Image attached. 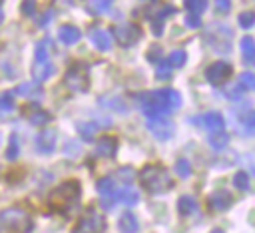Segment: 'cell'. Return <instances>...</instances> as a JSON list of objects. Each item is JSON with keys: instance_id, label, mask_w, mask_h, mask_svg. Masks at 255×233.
Here are the masks:
<instances>
[{"instance_id": "1", "label": "cell", "mask_w": 255, "mask_h": 233, "mask_svg": "<svg viewBox=\"0 0 255 233\" xmlns=\"http://www.w3.org/2000/svg\"><path fill=\"white\" fill-rule=\"evenodd\" d=\"M181 106V94L171 88L153 90L141 96V112L147 117H165L169 112Z\"/></svg>"}, {"instance_id": "2", "label": "cell", "mask_w": 255, "mask_h": 233, "mask_svg": "<svg viewBox=\"0 0 255 233\" xmlns=\"http://www.w3.org/2000/svg\"><path fill=\"white\" fill-rule=\"evenodd\" d=\"M139 181H141L143 189L149 193H163V191H169L173 187L171 175L165 171V167L155 165V163H149L141 169Z\"/></svg>"}, {"instance_id": "3", "label": "cell", "mask_w": 255, "mask_h": 233, "mask_svg": "<svg viewBox=\"0 0 255 233\" xmlns=\"http://www.w3.org/2000/svg\"><path fill=\"white\" fill-rule=\"evenodd\" d=\"M80 199V183L76 179H68L64 183H60L52 193H50V205L52 209L60 211V213H68L72 207H76Z\"/></svg>"}, {"instance_id": "4", "label": "cell", "mask_w": 255, "mask_h": 233, "mask_svg": "<svg viewBox=\"0 0 255 233\" xmlns=\"http://www.w3.org/2000/svg\"><path fill=\"white\" fill-rule=\"evenodd\" d=\"M54 74V64L50 58V40H42L36 44L34 50V62H32V76L34 82H46Z\"/></svg>"}, {"instance_id": "5", "label": "cell", "mask_w": 255, "mask_h": 233, "mask_svg": "<svg viewBox=\"0 0 255 233\" xmlns=\"http://www.w3.org/2000/svg\"><path fill=\"white\" fill-rule=\"evenodd\" d=\"M231 38H233V30L227 24H219L213 22L211 26H207L205 32V40L209 44V48L217 54H229L231 52Z\"/></svg>"}, {"instance_id": "6", "label": "cell", "mask_w": 255, "mask_h": 233, "mask_svg": "<svg viewBox=\"0 0 255 233\" xmlns=\"http://www.w3.org/2000/svg\"><path fill=\"white\" fill-rule=\"evenodd\" d=\"M0 225H4L10 231L28 233L32 229V217L20 207H8L0 211Z\"/></svg>"}, {"instance_id": "7", "label": "cell", "mask_w": 255, "mask_h": 233, "mask_svg": "<svg viewBox=\"0 0 255 233\" xmlns=\"http://www.w3.org/2000/svg\"><path fill=\"white\" fill-rule=\"evenodd\" d=\"M64 84L72 92H88L90 88V72L84 62H74L66 74H64Z\"/></svg>"}, {"instance_id": "8", "label": "cell", "mask_w": 255, "mask_h": 233, "mask_svg": "<svg viewBox=\"0 0 255 233\" xmlns=\"http://www.w3.org/2000/svg\"><path fill=\"white\" fill-rule=\"evenodd\" d=\"M173 12H175L173 6L161 4V2H155L151 8H147L145 16L151 20V32H153V36H161V32H163V20L167 16H171Z\"/></svg>"}, {"instance_id": "9", "label": "cell", "mask_w": 255, "mask_h": 233, "mask_svg": "<svg viewBox=\"0 0 255 233\" xmlns=\"http://www.w3.org/2000/svg\"><path fill=\"white\" fill-rule=\"evenodd\" d=\"M147 129L157 137V139H169L175 133V125L173 121L165 116V117H147Z\"/></svg>"}, {"instance_id": "10", "label": "cell", "mask_w": 255, "mask_h": 233, "mask_svg": "<svg viewBox=\"0 0 255 233\" xmlns=\"http://www.w3.org/2000/svg\"><path fill=\"white\" fill-rule=\"evenodd\" d=\"M114 38L122 46H133L141 38V28L135 24H120L114 28Z\"/></svg>"}, {"instance_id": "11", "label": "cell", "mask_w": 255, "mask_h": 233, "mask_svg": "<svg viewBox=\"0 0 255 233\" xmlns=\"http://www.w3.org/2000/svg\"><path fill=\"white\" fill-rule=\"evenodd\" d=\"M106 227V221L100 213H96L94 209H90L88 213L82 215V219L78 221V231L80 233H102Z\"/></svg>"}, {"instance_id": "12", "label": "cell", "mask_w": 255, "mask_h": 233, "mask_svg": "<svg viewBox=\"0 0 255 233\" xmlns=\"http://www.w3.org/2000/svg\"><path fill=\"white\" fill-rule=\"evenodd\" d=\"M229 76H231V66L225 64V62H213V64L205 70V78H207V82L213 84V86L223 84Z\"/></svg>"}, {"instance_id": "13", "label": "cell", "mask_w": 255, "mask_h": 233, "mask_svg": "<svg viewBox=\"0 0 255 233\" xmlns=\"http://www.w3.org/2000/svg\"><path fill=\"white\" fill-rule=\"evenodd\" d=\"M34 145H36V151L38 153H52L54 147H56V129H42L36 139H34Z\"/></svg>"}, {"instance_id": "14", "label": "cell", "mask_w": 255, "mask_h": 233, "mask_svg": "<svg viewBox=\"0 0 255 233\" xmlns=\"http://www.w3.org/2000/svg\"><path fill=\"white\" fill-rule=\"evenodd\" d=\"M88 36H90V42H92V46L96 50H100V52L112 50V36L106 30H102V28H90V34Z\"/></svg>"}, {"instance_id": "15", "label": "cell", "mask_w": 255, "mask_h": 233, "mask_svg": "<svg viewBox=\"0 0 255 233\" xmlns=\"http://www.w3.org/2000/svg\"><path fill=\"white\" fill-rule=\"evenodd\" d=\"M22 114L28 117V121L32 125H44V123H48L52 119V114L46 112V110H42L40 106H28V108H24Z\"/></svg>"}, {"instance_id": "16", "label": "cell", "mask_w": 255, "mask_h": 233, "mask_svg": "<svg viewBox=\"0 0 255 233\" xmlns=\"http://www.w3.org/2000/svg\"><path fill=\"white\" fill-rule=\"evenodd\" d=\"M118 149V137L116 135H102L96 141V153L102 157H114Z\"/></svg>"}, {"instance_id": "17", "label": "cell", "mask_w": 255, "mask_h": 233, "mask_svg": "<svg viewBox=\"0 0 255 233\" xmlns=\"http://www.w3.org/2000/svg\"><path fill=\"white\" fill-rule=\"evenodd\" d=\"M197 119H201L203 127H205L209 133H213V131H223V127H225V119H223V116L217 114V112H209V114H205V116H201V117H197Z\"/></svg>"}, {"instance_id": "18", "label": "cell", "mask_w": 255, "mask_h": 233, "mask_svg": "<svg viewBox=\"0 0 255 233\" xmlns=\"http://www.w3.org/2000/svg\"><path fill=\"white\" fill-rule=\"evenodd\" d=\"M16 94H20V96H24L28 100H40L44 96L42 86L38 82H24V84H20L16 88Z\"/></svg>"}, {"instance_id": "19", "label": "cell", "mask_w": 255, "mask_h": 233, "mask_svg": "<svg viewBox=\"0 0 255 233\" xmlns=\"http://www.w3.org/2000/svg\"><path fill=\"white\" fill-rule=\"evenodd\" d=\"M80 36H82V32H80L76 26H72V24H64V26L58 30V38H60V42L66 44V46L76 44V42L80 40Z\"/></svg>"}, {"instance_id": "20", "label": "cell", "mask_w": 255, "mask_h": 233, "mask_svg": "<svg viewBox=\"0 0 255 233\" xmlns=\"http://www.w3.org/2000/svg\"><path fill=\"white\" fill-rule=\"evenodd\" d=\"M229 205H231V195L227 191H215V193H211V197H209V207L211 209L223 211Z\"/></svg>"}, {"instance_id": "21", "label": "cell", "mask_w": 255, "mask_h": 233, "mask_svg": "<svg viewBox=\"0 0 255 233\" xmlns=\"http://www.w3.org/2000/svg\"><path fill=\"white\" fill-rule=\"evenodd\" d=\"M241 54H243V62L249 66H255V40L251 36L241 38Z\"/></svg>"}, {"instance_id": "22", "label": "cell", "mask_w": 255, "mask_h": 233, "mask_svg": "<svg viewBox=\"0 0 255 233\" xmlns=\"http://www.w3.org/2000/svg\"><path fill=\"white\" fill-rule=\"evenodd\" d=\"M76 129H78V133H80V137H82V139L92 141V139L96 137V133H98L100 125H98L96 121H78V123H76Z\"/></svg>"}, {"instance_id": "23", "label": "cell", "mask_w": 255, "mask_h": 233, "mask_svg": "<svg viewBox=\"0 0 255 233\" xmlns=\"http://www.w3.org/2000/svg\"><path fill=\"white\" fill-rule=\"evenodd\" d=\"M137 219H135V215L133 213H124L122 217H120V229H122V233H135L137 231Z\"/></svg>"}, {"instance_id": "24", "label": "cell", "mask_w": 255, "mask_h": 233, "mask_svg": "<svg viewBox=\"0 0 255 233\" xmlns=\"http://www.w3.org/2000/svg\"><path fill=\"white\" fill-rule=\"evenodd\" d=\"M177 209H179L181 215H189V213H193L197 209V201L191 195H181L179 201H177Z\"/></svg>"}, {"instance_id": "25", "label": "cell", "mask_w": 255, "mask_h": 233, "mask_svg": "<svg viewBox=\"0 0 255 233\" xmlns=\"http://www.w3.org/2000/svg\"><path fill=\"white\" fill-rule=\"evenodd\" d=\"M14 94L16 92H6L0 96V116H8L14 112Z\"/></svg>"}, {"instance_id": "26", "label": "cell", "mask_w": 255, "mask_h": 233, "mask_svg": "<svg viewBox=\"0 0 255 233\" xmlns=\"http://www.w3.org/2000/svg\"><path fill=\"white\" fill-rule=\"evenodd\" d=\"M207 139H209V145L213 149H223L229 143V135L225 131H213V133H209Z\"/></svg>"}, {"instance_id": "27", "label": "cell", "mask_w": 255, "mask_h": 233, "mask_svg": "<svg viewBox=\"0 0 255 233\" xmlns=\"http://www.w3.org/2000/svg\"><path fill=\"white\" fill-rule=\"evenodd\" d=\"M112 2H114V0H90L88 6H86V10H88L90 14H104V12L110 10Z\"/></svg>"}, {"instance_id": "28", "label": "cell", "mask_w": 255, "mask_h": 233, "mask_svg": "<svg viewBox=\"0 0 255 233\" xmlns=\"http://www.w3.org/2000/svg\"><path fill=\"white\" fill-rule=\"evenodd\" d=\"M185 60H187L185 50H173V52H169V56H167L165 62H167L171 68H181V66L185 64Z\"/></svg>"}, {"instance_id": "29", "label": "cell", "mask_w": 255, "mask_h": 233, "mask_svg": "<svg viewBox=\"0 0 255 233\" xmlns=\"http://www.w3.org/2000/svg\"><path fill=\"white\" fill-rule=\"evenodd\" d=\"M183 6L189 10V14L201 16L203 10L207 8V0H183Z\"/></svg>"}, {"instance_id": "30", "label": "cell", "mask_w": 255, "mask_h": 233, "mask_svg": "<svg viewBox=\"0 0 255 233\" xmlns=\"http://www.w3.org/2000/svg\"><path fill=\"white\" fill-rule=\"evenodd\" d=\"M98 191L102 193V197H110V195H114V193H116V183H114V179H112V177H104V179H100V181H98Z\"/></svg>"}, {"instance_id": "31", "label": "cell", "mask_w": 255, "mask_h": 233, "mask_svg": "<svg viewBox=\"0 0 255 233\" xmlns=\"http://www.w3.org/2000/svg\"><path fill=\"white\" fill-rule=\"evenodd\" d=\"M237 24L245 30L253 28L255 26V10H243L239 16H237Z\"/></svg>"}, {"instance_id": "32", "label": "cell", "mask_w": 255, "mask_h": 233, "mask_svg": "<svg viewBox=\"0 0 255 233\" xmlns=\"http://www.w3.org/2000/svg\"><path fill=\"white\" fill-rule=\"evenodd\" d=\"M237 84H239L243 90H251V92H255V74H253V72H243V74L239 76Z\"/></svg>"}, {"instance_id": "33", "label": "cell", "mask_w": 255, "mask_h": 233, "mask_svg": "<svg viewBox=\"0 0 255 233\" xmlns=\"http://www.w3.org/2000/svg\"><path fill=\"white\" fill-rule=\"evenodd\" d=\"M137 199H139V195H137L133 189H124V191L118 193V201H122V203H126V205H135Z\"/></svg>"}, {"instance_id": "34", "label": "cell", "mask_w": 255, "mask_h": 233, "mask_svg": "<svg viewBox=\"0 0 255 233\" xmlns=\"http://www.w3.org/2000/svg\"><path fill=\"white\" fill-rule=\"evenodd\" d=\"M18 153H20V145H18V137H16V135H10V139H8V149H6V159H10V161H14V159L18 157Z\"/></svg>"}, {"instance_id": "35", "label": "cell", "mask_w": 255, "mask_h": 233, "mask_svg": "<svg viewBox=\"0 0 255 233\" xmlns=\"http://www.w3.org/2000/svg\"><path fill=\"white\" fill-rule=\"evenodd\" d=\"M233 183H235L237 189L247 191V189H249V175H247L245 171H237L235 177H233Z\"/></svg>"}, {"instance_id": "36", "label": "cell", "mask_w": 255, "mask_h": 233, "mask_svg": "<svg viewBox=\"0 0 255 233\" xmlns=\"http://www.w3.org/2000/svg\"><path fill=\"white\" fill-rule=\"evenodd\" d=\"M171 66L167 64V62H159V66H157V72H155V78L157 80H161V82H165V80H169L171 78Z\"/></svg>"}, {"instance_id": "37", "label": "cell", "mask_w": 255, "mask_h": 233, "mask_svg": "<svg viewBox=\"0 0 255 233\" xmlns=\"http://www.w3.org/2000/svg\"><path fill=\"white\" fill-rule=\"evenodd\" d=\"M175 173H177L179 177H187V175L191 173L189 161H187V159H177V161H175Z\"/></svg>"}, {"instance_id": "38", "label": "cell", "mask_w": 255, "mask_h": 233, "mask_svg": "<svg viewBox=\"0 0 255 233\" xmlns=\"http://www.w3.org/2000/svg\"><path fill=\"white\" fill-rule=\"evenodd\" d=\"M20 12L24 16H34V12H36V0H22Z\"/></svg>"}, {"instance_id": "39", "label": "cell", "mask_w": 255, "mask_h": 233, "mask_svg": "<svg viewBox=\"0 0 255 233\" xmlns=\"http://www.w3.org/2000/svg\"><path fill=\"white\" fill-rule=\"evenodd\" d=\"M100 102H102V104H108V102H110V106H108V108H114V110H118V112H126L124 104H122L118 98H102Z\"/></svg>"}, {"instance_id": "40", "label": "cell", "mask_w": 255, "mask_h": 233, "mask_svg": "<svg viewBox=\"0 0 255 233\" xmlns=\"http://www.w3.org/2000/svg\"><path fill=\"white\" fill-rule=\"evenodd\" d=\"M185 26L187 28H199L201 26V18L199 16H193V14H187L185 16Z\"/></svg>"}, {"instance_id": "41", "label": "cell", "mask_w": 255, "mask_h": 233, "mask_svg": "<svg viewBox=\"0 0 255 233\" xmlns=\"http://www.w3.org/2000/svg\"><path fill=\"white\" fill-rule=\"evenodd\" d=\"M241 92H243V88H241L239 84H235V86H229V88L225 90V94H227L229 98H235V100H239V98H241Z\"/></svg>"}, {"instance_id": "42", "label": "cell", "mask_w": 255, "mask_h": 233, "mask_svg": "<svg viewBox=\"0 0 255 233\" xmlns=\"http://www.w3.org/2000/svg\"><path fill=\"white\" fill-rule=\"evenodd\" d=\"M215 8L221 14H227L231 10V0H215Z\"/></svg>"}, {"instance_id": "43", "label": "cell", "mask_w": 255, "mask_h": 233, "mask_svg": "<svg viewBox=\"0 0 255 233\" xmlns=\"http://www.w3.org/2000/svg\"><path fill=\"white\" fill-rule=\"evenodd\" d=\"M243 123L247 125L249 131H255V112H249L247 116H243Z\"/></svg>"}, {"instance_id": "44", "label": "cell", "mask_w": 255, "mask_h": 233, "mask_svg": "<svg viewBox=\"0 0 255 233\" xmlns=\"http://www.w3.org/2000/svg\"><path fill=\"white\" fill-rule=\"evenodd\" d=\"M147 58H149L151 62H157V60L161 58V48H159V46H153V48H149V52H147Z\"/></svg>"}, {"instance_id": "45", "label": "cell", "mask_w": 255, "mask_h": 233, "mask_svg": "<svg viewBox=\"0 0 255 233\" xmlns=\"http://www.w3.org/2000/svg\"><path fill=\"white\" fill-rule=\"evenodd\" d=\"M120 175H122L124 179H128V181H129V179L133 177V171H131L129 167H122V169H120Z\"/></svg>"}, {"instance_id": "46", "label": "cell", "mask_w": 255, "mask_h": 233, "mask_svg": "<svg viewBox=\"0 0 255 233\" xmlns=\"http://www.w3.org/2000/svg\"><path fill=\"white\" fill-rule=\"evenodd\" d=\"M2 20H4V12H2V8H0V24H2Z\"/></svg>"}]
</instances>
